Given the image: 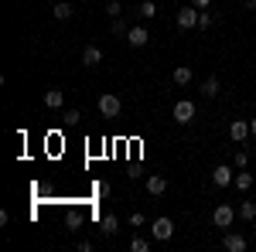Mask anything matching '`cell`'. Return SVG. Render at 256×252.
I'll list each match as a JSON object with an SVG mask.
<instances>
[{
  "label": "cell",
  "instance_id": "obj_1",
  "mask_svg": "<svg viewBox=\"0 0 256 252\" xmlns=\"http://www.w3.org/2000/svg\"><path fill=\"white\" fill-rule=\"evenodd\" d=\"M96 109H99L106 119H116L120 113H123V99L113 96V92H102V96L96 99Z\"/></svg>",
  "mask_w": 256,
  "mask_h": 252
},
{
  "label": "cell",
  "instance_id": "obj_2",
  "mask_svg": "<svg viewBox=\"0 0 256 252\" xmlns=\"http://www.w3.org/2000/svg\"><path fill=\"white\" fill-rule=\"evenodd\" d=\"M171 116H174V123L188 126V123L195 119V102H192V99H178V102H174V109H171Z\"/></svg>",
  "mask_w": 256,
  "mask_h": 252
},
{
  "label": "cell",
  "instance_id": "obj_3",
  "mask_svg": "<svg viewBox=\"0 0 256 252\" xmlns=\"http://www.w3.org/2000/svg\"><path fill=\"white\" fill-rule=\"evenodd\" d=\"M171 235H174V222L171 218H154L150 222V239L154 242H168Z\"/></svg>",
  "mask_w": 256,
  "mask_h": 252
},
{
  "label": "cell",
  "instance_id": "obj_4",
  "mask_svg": "<svg viewBox=\"0 0 256 252\" xmlns=\"http://www.w3.org/2000/svg\"><path fill=\"white\" fill-rule=\"evenodd\" d=\"M236 222V208L232 205H216V212H212V225L216 229H229Z\"/></svg>",
  "mask_w": 256,
  "mask_h": 252
},
{
  "label": "cell",
  "instance_id": "obj_5",
  "mask_svg": "<svg viewBox=\"0 0 256 252\" xmlns=\"http://www.w3.org/2000/svg\"><path fill=\"white\" fill-rule=\"evenodd\" d=\"M198 14H202L198 7H181L178 17H174V24L181 27V31H192V27H198Z\"/></svg>",
  "mask_w": 256,
  "mask_h": 252
},
{
  "label": "cell",
  "instance_id": "obj_6",
  "mask_svg": "<svg viewBox=\"0 0 256 252\" xmlns=\"http://www.w3.org/2000/svg\"><path fill=\"white\" fill-rule=\"evenodd\" d=\"M236 181V167H229V164H218L216 171H212V184L216 188H229Z\"/></svg>",
  "mask_w": 256,
  "mask_h": 252
},
{
  "label": "cell",
  "instance_id": "obj_7",
  "mask_svg": "<svg viewBox=\"0 0 256 252\" xmlns=\"http://www.w3.org/2000/svg\"><path fill=\"white\" fill-rule=\"evenodd\" d=\"M126 41H130V48H144V44L150 41V31H147L144 24H134L130 34H126Z\"/></svg>",
  "mask_w": 256,
  "mask_h": 252
},
{
  "label": "cell",
  "instance_id": "obj_8",
  "mask_svg": "<svg viewBox=\"0 0 256 252\" xmlns=\"http://www.w3.org/2000/svg\"><path fill=\"white\" fill-rule=\"evenodd\" d=\"M229 136H232L239 147H242V143H246V140L253 136V133H250V119H236V123L229 126Z\"/></svg>",
  "mask_w": 256,
  "mask_h": 252
},
{
  "label": "cell",
  "instance_id": "obj_9",
  "mask_svg": "<svg viewBox=\"0 0 256 252\" xmlns=\"http://www.w3.org/2000/svg\"><path fill=\"white\" fill-rule=\"evenodd\" d=\"M222 249H226V252H246V239H242V235H236V232H226Z\"/></svg>",
  "mask_w": 256,
  "mask_h": 252
},
{
  "label": "cell",
  "instance_id": "obj_10",
  "mask_svg": "<svg viewBox=\"0 0 256 252\" xmlns=\"http://www.w3.org/2000/svg\"><path fill=\"white\" fill-rule=\"evenodd\" d=\"M82 65H86V68H96V65H102V48L89 44V48L82 51Z\"/></svg>",
  "mask_w": 256,
  "mask_h": 252
},
{
  "label": "cell",
  "instance_id": "obj_11",
  "mask_svg": "<svg viewBox=\"0 0 256 252\" xmlns=\"http://www.w3.org/2000/svg\"><path fill=\"white\" fill-rule=\"evenodd\" d=\"M164 191H168V181H164L160 174H150V177H147V194H154V198H160Z\"/></svg>",
  "mask_w": 256,
  "mask_h": 252
},
{
  "label": "cell",
  "instance_id": "obj_12",
  "mask_svg": "<svg viewBox=\"0 0 256 252\" xmlns=\"http://www.w3.org/2000/svg\"><path fill=\"white\" fill-rule=\"evenodd\" d=\"M44 106H48V109H62V106H65V92H62V89H48V92H44Z\"/></svg>",
  "mask_w": 256,
  "mask_h": 252
},
{
  "label": "cell",
  "instance_id": "obj_13",
  "mask_svg": "<svg viewBox=\"0 0 256 252\" xmlns=\"http://www.w3.org/2000/svg\"><path fill=\"white\" fill-rule=\"evenodd\" d=\"M52 14H55L58 20H68L72 14H76V7H72L68 0H55V7H52Z\"/></svg>",
  "mask_w": 256,
  "mask_h": 252
},
{
  "label": "cell",
  "instance_id": "obj_14",
  "mask_svg": "<svg viewBox=\"0 0 256 252\" xmlns=\"http://www.w3.org/2000/svg\"><path fill=\"white\" fill-rule=\"evenodd\" d=\"M171 78H174V85H188V82L195 78V72H192L188 65H178L174 72H171Z\"/></svg>",
  "mask_w": 256,
  "mask_h": 252
},
{
  "label": "cell",
  "instance_id": "obj_15",
  "mask_svg": "<svg viewBox=\"0 0 256 252\" xmlns=\"http://www.w3.org/2000/svg\"><path fill=\"white\" fill-rule=\"evenodd\" d=\"M232 188H236L239 194H246L250 188H253V174H246V171H236V181H232Z\"/></svg>",
  "mask_w": 256,
  "mask_h": 252
},
{
  "label": "cell",
  "instance_id": "obj_16",
  "mask_svg": "<svg viewBox=\"0 0 256 252\" xmlns=\"http://www.w3.org/2000/svg\"><path fill=\"white\" fill-rule=\"evenodd\" d=\"M99 229H102V235H116L120 232V218H116V215H102Z\"/></svg>",
  "mask_w": 256,
  "mask_h": 252
},
{
  "label": "cell",
  "instance_id": "obj_17",
  "mask_svg": "<svg viewBox=\"0 0 256 252\" xmlns=\"http://www.w3.org/2000/svg\"><path fill=\"white\" fill-rule=\"evenodd\" d=\"M137 14L144 20H154V17H158V3H154V0H144V3L137 7Z\"/></svg>",
  "mask_w": 256,
  "mask_h": 252
},
{
  "label": "cell",
  "instance_id": "obj_18",
  "mask_svg": "<svg viewBox=\"0 0 256 252\" xmlns=\"http://www.w3.org/2000/svg\"><path fill=\"white\" fill-rule=\"evenodd\" d=\"M239 218H242V222H253L256 218V201H239Z\"/></svg>",
  "mask_w": 256,
  "mask_h": 252
},
{
  "label": "cell",
  "instance_id": "obj_19",
  "mask_svg": "<svg viewBox=\"0 0 256 252\" xmlns=\"http://www.w3.org/2000/svg\"><path fill=\"white\" fill-rule=\"evenodd\" d=\"M202 96H208V99H216V96H218V78H216V75L202 82Z\"/></svg>",
  "mask_w": 256,
  "mask_h": 252
},
{
  "label": "cell",
  "instance_id": "obj_20",
  "mask_svg": "<svg viewBox=\"0 0 256 252\" xmlns=\"http://www.w3.org/2000/svg\"><path fill=\"white\" fill-rule=\"evenodd\" d=\"M110 31H113L116 38H126V34H130V24H126L123 17H113V24H110Z\"/></svg>",
  "mask_w": 256,
  "mask_h": 252
},
{
  "label": "cell",
  "instance_id": "obj_21",
  "mask_svg": "<svg viewBox=\"0 0 256 252\" xmlns=\"http://www.w3.org/2000/svg\"><path fill=\"white\" fill-rule=\"evenodd\" d=\"M212 10H202V14H198V31H208V27H212Z\"/></svg>",
  "mask_w": 256,
  "mask_h": 252
},
{
  "label": "cell",
  "instance_id": "obj_22",
  "mask_svg": "<svg viewBox=\"0 0 256 252\" xmlns=\"http://www.w3.org/2000/svg\"><path fill=\"white\" fill-rule=\"evenodd\" d=\"M246 164H250V154H246V150H239V154L232 157V167H236V171H246Z\"/></svg>",
  "mask_w": 256,
  "mask_h": 252
},
{
  "label": "cell",
  "instance_id": "obj_23",
  "mask_svg": "<svg viewBox=\"0 0 256 252\" xmlns=\"http://www.w3.org/2000/svg\"><path fill=\"white\" fill-rule=\"evenodd\" d=\"M130 249H134V252H147V249H150V242L137 235V239H130Z\"/></svg>",
  "mask_w": 256,
  "mask_h": 252
},
{
  "label": "cell",
  "instance_id": "obj_24",
  "mask_svg": "<svg viewBox=\"0 0 256 252\" xmlns=\"http://www.w3.org/2000/svg\"><path fill=\"white\" fill-rule=\"evenodd\" d=\"M106 14H110V17H120V14H123V3H120V0H110V3H106Z\"/></svg>",
  "mask_w": 256,
  "mask_h": 252
},
{
  "label": "cell",
  "instance_id": "obj_25",
  "mask_svg": "<svg viewBox=\"0 0 256 252\" xmlns=\"http://www.w3.org/2000/svg\"><path fill=\"white\" fill-rule=\"evenodd\" d=\"M140 225H147V218L140 212H130V229H140Z\"/></svg>",
  "mask_w": 256,
  "mask_h": 252
},
{
  "label": "cell",
  "instance_id": "obj_26",
  "mask_svg": "<svg viewBox=\"0 0 256 252\" xmlns=\"http://www.w3.org/2000/svg\"><path fill=\"white\" fill-rule=\"evenodd\" d=\"M62 119H68V123H76V119H82V113H79V109H68V113H65Z\"/></svg>",
  "mask_w": 256,
  "mask_h": 252
},
{
  "label": "cell",
  "instance_id": "obj_27",
  "mask_svg": "<svg viewBox=\"0 0 256 252\" xmlns=\"http://www.w3.org/2000/svg\"><path fill=\"white\" fill-rule=\"evenodd\" d=\"M192 7H198V10H208V7H212V0H192Z\"/></svg>",
  "mask_w": 256,
  "mask_h": 252
},
{
  "label": "cell",
  "instance_id": "obj_28",
  "mask_svg": "<svg viewBox=\"0 0 256 252\" xmlns=\"http://www.w3.org/2000/svg\"><path fill=\"white\" fill-rule=\"evenodd\" d=\"M242 7H246V10H256V0H242Z\"/></svg>",
  "mask_w": 256,
  "mask_h": 252
},
{
  "label": "cell",
  "instance_id": "obj_29",
  "mask_svg": "<svg viewBox=\"0 0 256 252\" xmlns=\"http://www.w3.org/2000/svg\"><path fill=\"white\" fill-rule=\"evenodd\" d=\"M250 133H253V140H256V119H250Z\"/></svg>",
  "mask_w": 256,
  "mask_h": 252
}]
</instances>
